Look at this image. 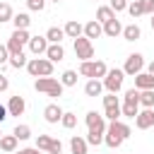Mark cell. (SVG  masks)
<instances>
[{"label": "cell", "mask_w": 154, "mask_h": 154, "mask_svg": "<svg viewBox=\"0 0 154 154\" xmlns=\"http://www.w3.org/2000/svg\"><path fill=\"white\" fill-rule=\"evenodd\" d=\"M128 137H130V125H125V123H120V120H111L108 128H106L103 142H106V147L116 149V147H120L123 140H128Z\"/></svg>", "instance_id": "1"}, {"label": "cell", "mask_w": 154, "mask_h": 154, "mask_svg": "<svg viewBox=\"0 0 154 154\" xmlns=\"http://www.w3.org/2000/svg\"><path fill=\"white\" fill-rule=\"evenodd\" d=\"M34 89L41 91V94H46V96H63V89H65V87H63L60 79H55V77H36Z\"/></svg>", "instance_id": "2"}, {"label": "cell", "mask_w": 154, "mask_h": 154, "mask_svg": "<svg viewBox=\"0 0 154 154\" xmlns=\"http://www.w3.org/2000/svg\"><path fill=\"white\" fill-rule=\"evenodd\" d=\"M106 72H108V67H106L103 60H84L79 65V75L89 77V79H103Z\"/></svg>", "instance_id": "3"}, {"label": "cell", "mask_w": 154, "mask_h": 154, "mask_svg": "<svg viewBox=\"0 0 154 154\" xmlns=\"http://www.w3.org/2000/svg\"><path fill=\"white\" fill-rule=\"evenodd\" d=\"M26 72L31 77H51L53 75V63L48 58H31L26 63Z\"/></svg>", "instance_id": "4"}, {"label": "cell", "mask_w": 154, "mask_h": 154, "mask_svg": "<svg viewBox=\"0 0 154 154\" xmlns=\"http://www.w3.org/2000/svg\"><path fill=\"white\" fill-rule=\"evenodd\" d=\"M29 31L26 29H14L12 31V36H10V41H7V51H10V55H19V53H24V46L29 43Z\"/></svg>", "instance_id": "5"}, {"label": "cell", "mask_w": 154, "mask_h": 154, "mask_svg": "<svg viewBox=\"0 0 154 154\" xmlns=\"http://www.w3.org/2000/svg\"><path fill=\"white\" fill-rule=\"evenodd\" d=\"M123 79H125V72L123 70H118V67H113V70H108L106 72V77H103V89L108 91V94H118L120 91V87H123Z\"/></svg>", "instance_id": "6"}, {"label": "cell", "mask_w": 154, "mask_h": 154, "mask_svg": "<svg viewBox=\"0 0 154 154\" xmlns=\"http://www.w3.org/2000/svg\"><path fill=\"white\" fill-rule=\"evenodd\" d=\"M103 118L106 120H118L120 118V101H118L116 94L103 96Z\"/></svg>", "instance_id": "7"}, {"label": "cell", "mask_w": 154, "mask_h": 154, "mask_svg": "<svg viewBox=\"0 0 154 154\" xmlns=\"http://www.w3.org/2000/svg\"><path fill=\"white\" fill-rule=\"evenodd\" d=\"M75 55L84 63V60H91L94 58V43L87 38V36H79L75 38Z\"/></svg>", "instance_id": "8"}, {"label": "cell", "mask_w": 154, "mask_h": 154, "mask_svg": "<svg viewBox=\"0 0 154 154\" xmlns=\"http://www.w3.org/2000/svg\"><path fill=\"white\" fill-rule=\"evenodd\" d=\"M142 70H144V58H142L140 53H130V55H128V60H125L123 72H125V75H130V77H135V75H140Z\"/></svg>", "instance_id": "9"}, {"label": "cell", "mask_w": 154, "mask_h": 154, "mask_svg": "<svg viewBox=\"0 0 154 154\" xmlns=\"http://www.w3.org/2000/svg\"><path fill=\"white\" fill-rule=\"evenodd\" d=\"M135 125H137V130H149L154 125V108H142L135 116Z\"/></svg>", "instance_id": "10"}, {"label": "cell", "mask_w": 154, "mask_h": 154, "mask_svg": "<svg viewBox=\"0 0 154 154\" xmlns=\"http://www.w3.org/2000/svg\"><path fill=\"white\" fill-rule=\"evenodd\" d=\"M103 135H106V120L99 123V125H94V128H89V132H87V144L99 147V144L103 142Z\"/></svg>", "instance_id": "11"}, {"label": "cell", "mask_w": 154, "mask_h": 154, "mask_svg": "<svg viewBox=\"0 0 154 154\" xmlns=\"http://www.w3.org/2000/svg\"><path fill=\"white\" fill-rule=\"evenodd\" d=\"M29 51L38 58V55H46V51H48V41H46V36H31L29 38Z\"/></svg>", "instance_id": "12"}, {"label": "cell", "mask_w": 154, "mask_h": 154, "mask_svg": "<svg viewBox=\"0 0 154 154\" xmlns=\"http://www.w3.org/2000/svg\"><path fill=\"white\" fill-rule=\"evenodd\" d=\"M26 111V101H24V96H10V103H7V113L10 116H22Z\"/></svg>", "instance_id": "13"}, {"label": "cell", "mask_w": 154, "mask_h": 154, "mask_svg": "<svg viewBox=\"0 0 154 154\" xmlns=\"http://www.w3.org/2000/svg\"><path fill=\"white\" fill-rule=\"evenodd\" d=\"M63 113H65V111H63L58 103H48V106L43 108V118H46V123H60Z\"/></svg>", "instance_id": "14"}, {"label": "cell", "mask_w": 154, "mask_h": 154, "mask_svg": "<svg viewBox=\"0 0 154 154\" xmlns=\"http://www.w3.org/2000/svg\"><path fill=\"white\" fill-rule=\"evenodd\" d=\"M135 89H137V91L154 89V77H152L149 72H140V75H135Z\"/></svg>", "instance_id": "15"}, {"label": "cell", "mask_w": 154, "mask_h": 154, "mask_svg": "<svg viewBox=\"0 0 154 154\" xmlns=\"http://www.w3.org/2000/svg\"><path fill=\"white\" fill-rule=\"evenodd\" d=\"M63 31H65V36H70V38H79V36L84 34V26H82L77 19H70V22L63 26Z\"/></svg>", "instance_id": "16"}, {"label": "cell", "mask_w": 154, "mask_h": 154, "mask_svg": "<svg viewBox=\"0 0 154 154\" xmlns=\"http://www.w3.org/2000/svg\"><path fill=\"white\" fill-rule=\"evenodd\" d=\"M46 58H48L51 63H60V60L65 58V48H63L60 43H48V51H46Z\"/></svg>", "instance_id": "17"}, {"label": "cell", "mask_w": 154, "mask_h": 154, "mask_svg": "<svg viewBox=\"0 0 154 154\" xmlns=\"http://www.w3.org/2000/svg\"><path fill=\"white\" fill-rule=\"evenodd\" d=\"M101 34H103V26H101L96 19H91V22H87V24H84V36H87L89 41H91V38H99Z\"/></svg>", "instance_id": "18"}, {"label": "cell", "mask_w": 154, "mask_h": 154, "mask_svg": "<svg viewBox=\"0 0 154 154\" xmlns=\"http://www.w3.org/2000/svg\"><path fill=\"white\" fill-rule=\"evenodd\" d=\"M101 26H103V34L111 36V38H116V36L123 34V24H120L118 19H111V22H106V24H101Z\"/></svg>", "instance_id": "19"}, {"label": "cell", "mask_w": 154, "mask_h": 154, "mask_svg": "<svg viewBox=\"0 0 154 154\" xmlns=\"http://www.w3.org/2000/svg\"><path fill=\"white\" fill-rule=\"evenodd\" d=\"M17 142H19V140H17L14 135H2V137H0V149L7 152V154H14V152H17Z\"/></svg>", "instance_id": "20"}, {"label": "cell", "mask_w": 154, "mask_h": 154, "mask_svg": "<svg viewBox=\"0 0 154 154\" xmlns=\"http://www.w3.org/2000/svg\"><path fill=\"white\" fill-rule=\"evenodd\" d=\"M101 91H103V84H101V79H89L87 84H84V94L87 96H101Z\"/></svg>", "instance_id": "21"}, {"label": "cell", "mask_w": 154, "mask_h": 154, "mask_svg": "<svg viewBox=\"0 0 154 154\" xmlns=\"http://www.w3.org/2000/svg\"><path fill=\"white\" fill-rule=\"evenodd\" d=\"M87 140L84 137H79V135H75L72 140H70V149H72V154H87Z\"/></svg>", "instance_id": "22"}, {"label": "cell", "mask_w": 154, "mask_h": 154, "mask_svg": "<svg viewBox=\"0 0 154 154\" xmlns=\"http://www.w3.org/2000/svg\"><path fill=\"white\" fill-rule=\"evenodd\" d=\"M142 36V29L137 26V24H128V26H123V38L125 41H137Z\"/></svg>", "instance_id": "23"}, {"label": "cell", "mask_w": 154, "mask_h": 154, "mask_svg": "<svg viewBox=\"0 0 154 154\" xmlns=\"http://www.w3.org/2000/svg\"><path fill=\"white\" fill-rule=\"evenodd\" d=\"M137 113H140V103H137V101H123V106H120V116L135 118Z\"/></svg>", "instance_id": "24"}, {"label": "cell", "mask_w": 154, "mask_h": 154, "mask_svg": "<svg viewBox=\"0 0 154 154\" xmlns=\"http://www.w3.org/2000/svg\"><path fill=\"white\" fill-rule=\"evenodd\" d=\"M111 19H116V12H113L111 7L103 5V7L96 10V22H99V24H106V22H111Z\"/></svg>", "instance_id": "25"}, {"label": "cell", "mask_w": 154, "mask_h": 154, "mask_svg": "<svg viewBox=\"0 0 154 154\" xmlns=\"http://www.w3.org/2000/svg\"><path fill=\"white\" fill-rule=\"evenodd\" d=\"M63 38H65V31H63L60 26H51V29L46 31V41H48V43H60Z\"/></svg>", "instance_id": "26"}, {"label": "cell", "mask_w": 154, "mask_h": 154, "mask_svg": "<svg viewBox=\"0 0 154 154\" xmlns=\"http://www.w3.org/2000/svg\"><path fill=\"white\" fill-rule=\"evenodd\" d=\"M12 24H14V29H29L31 17H29L26 12H19V14H14V17H12Z\"/></svg>", "instance_id": "27"}, {"label": "cell", "mask_w": 154, "mask_h": 154, "mask_svg": "<svg viewBox=\"0 0 154 154\" xmlns=\"http://www.w3.org/2000/svg\"><path fill=\"white\" fill-rule=\"evenodd\" d=\"M51 144H53V137H48V135H38L36 137V149L38 152H51Z\"/></svg>", "instance_id": "28"}, {"label": "cell", "mask_w": 154, "mask_h": 154, "mask_svg": "<svg viewBox=\"0 0 154 154\" xmlns=\"http://www.w3.org/2000/svg\"><path fill=\"white\" fill-rule=\"evenodd\" d=\"M140 106H144V108H152L154 106V89L140 91Z\"/></svg>", "instance_id": "29"}, {"label": "cell", "mask_w": 154, "mask_h": 154, "mask_svg": "<svg viewBox=\"0 0 154 154\" xmlns=\"http://www.w3.org/2000/svg\"><path fill=\"white\" fill-rule=\"evenodd\" d=\"M12 17H14V12H12V5L10 2H0V24L2 22H12Z\"/></svg>", "instance_id": "30"}, {"label": "cell", "mask_w": 154, "mask_h": 154, "mask_svg": "<svg viewBox=\"0 0 154 154\" xmlns=\"http://www.w3.org/2000/svg\"><path fill=\"white\" fill-rule=\"evenodd\" d=\"M128 12H130L132 19L142 17V14H144V10H142V0H132V2H128Z\"/></svg>", "instance_id": "31"}, {"label": "cell", "mask_w": 154, "mask_h": 154, "mask_svg": "<svg viewBox=\"0 0 154 154\" xmlns=\"http://www.w3.org/2000/svg\"><path fill=\"white\" fill-rule=\"evenodd\" d=\"M60 84H63V87H75V84H77V72H75V70H65L63 77H60Z\"/></svg>", "instance_id": "32"}, {"label": "cell", "mask_w": 154, "mask_h": 154, "mask_svg": "<svg viewBox=\"0 0 154 154\" xmlns=\"http://www.w3.org/2000/svg\"><path fill=\"white\" fill-rule=\"evenodd\" d=\"M60 125H63L65 130H72V128L77 125V116H75V113H70V111H65V113H63V118H60Z\"/></svg>", "instance_id": "33"}, {"label": "cell", "mask_w": 154, "mask_h": 154, "mask_svg": "<svg viewBox=\"0 0 154 154\" xmlns=\"http://www.w3.org/2000/svg\"><path fill=\"white\" fill-rule=\"evenodd\" d=\"M26 55L24 53H19V55H10V65L14 67V70H19V67H26Z\"/></svg>", "instance_id": "34"}, {"label": "cell", "mask_w": 154, "mask_h": 154, "mask_svg": "<svg viewBox=\"0 0 154 154\" xmlns=\"http://www.w3.org/2000/svg\"><path fill=\"white\" fill-rule=\"evenodd\" d=\"M106 118L101 116V113H96V111H89L87 113V128H94V125H99V123H103Z\"/></svg>", "instance_id": "35"}, {"label": "cell", "mask_w": 154, "mask_h": 154, "mask_svg": "<svg viewBox=\"0 0 154 154\" xmlns=\"http://www.w3.org/2000/svg\"><path fill=\"white\" fill-rule=\"evenodd\" d=\"M12 135H14L17 140H29V137H31V128H29V125H17Z\"/></svg>", "instance_id": "36"}, {"label": "cell", "mask_w": 154, "mask_h": 154, "mask_svg": "<svg viewBox=\"0 0 154 154\" xmlns=\"http://www.w3.org/2000/svg\"><path fill=\"white\" fill-rule=\"evenodd\" d=\"M113 12H123V10H128V0H111V5H108Z\"/></svg>", "instance_id": "37"}, {"label": "cell", "mask_w": 154, "mask_h": 154, "mask_svg": "<svg viewBox=\"0 0 154 154\" xmlns=\"http://www.w3.org/2000/svg\"><path fill=\"white\" fill-rule=\"evenodd\" d=\"M26 5H29V10H34V12H41V10L46 7V0H26Z\"/></svg>", "instance_id": "38"}, {"label": "cell", "mask_w": 154, "mask_h": 154, "mask_svg": "<svg viewBox=\"0 0 154 154\" xmlns=\"http://www.w3.org/2000/svg\"><path fill=\"white\" fill-rule=\"evenodd\" d=\"M142 10H144V14H154V0H142Z\"/></svg>", "instance_id": "39"}, {"label": "cell", "mask_w": 154, "mask_h": 154, "mask_svg": "<svg viewBox=\"0 0 154 154\" xmlns=\"http://www.w3.org/2000/svg\"><path fill=\"white\" fill-rule=\"evenodd\" d=\"M10 63V51L7 46H0V65H7Z\"/></svg>", "instance_id": "40"}, {"label": "cell", "mask_w": 154, "mask_h": 154, "mask_svg": "<svg viewBox=\"0 0 154 154\" xmlns=\"http://www.w3.org/2000/svg\"><path fill=\"white\" fill-rule=\"evenodd\" d=\"M7 87H10V79L5 75H0V91H7Z\"/></svg>", "instance_id": "41"}, {"label": "cell", "mask_w": 154, "mask_h": 154, "mask_svg": "<svg viewBox=\"0 0 154 154\" xmlns=\"http://www.w3.org/2000/svg\"><path fill=\"white\" fill-rule=\"evenodd\" d=\"M7 116H10V113H7V106H2V103H0V123H2Z\"/></svg>", "instance_id": "42"}, {"label": "cell", "mask_w": 154, "mask_h": 154, "mask_svg": "<svg viewBox=\"0 0 154 154\" xmlns=\"http://www.w3.org/2000/svg\"><path fill=\"white\" fill-rule=\"evenodd\" d=\"M22 154H41L36 147H26V149H22Z\"/></svg>", "instance_id": "43"}, {"label": "cell", "mask_w": 154, "mask_h": 154, "mask_svg": "<svg viewBox=\"0 0 154 154\" xmlns=\"http://www.w3.org/2000/svg\"><path fill=\"white\" fill-rule=\"evenodd\" d=\"M147 72H149V75H152V77H154V60H152V63H149V65H147Z\"/></svg>", "instance_id": "44"}, {"label": "cell", "mask_w": 154, "mask_h": 154, "mask_svg": "<svg viewBox=\"0 0 154 154\" xmlns=\"http://www.w3.org/2000/svg\"><path fill=\"white\" fill-rule=\"evenodd\" d=\"M152 31H154V14H152Z\"/></svg>", "instance_id": "45"}, {"label": "cell", "mask_w": 154, "mask_h": 154, "mask_svg": "<svg viewBox=\"0 0 154 154\" xmlns=\"http://www.w3.org/2000/svg\"><path fill=\"white\" fill-rule=\"evenodd\" d=\"M51 2H55V5H58V2H60V0H51Z\"/></svg>", "instance_id": "46"}, {"label": "cell", "mask_w": 154, "mask_h": 154, "mask_svg": "<svg viewBox=\"0 0 154 154\" xmlns=\"http://www.w3.org/2000/svg\"><path fill=\"white\" fill-rule=\"evenodd\" d=\"M14 154H22V149H19V152H14Z\"/></svg>", "instance_id": "47"}, {"label": "cell", "mask_w": 154, "mask_h": 154, "mask_svg": "<svg viewBox=\"0 0 154 154\" xmlns=\"http://www.w3.org/2000/svg\"><path fill=\"white\" fill-rule=\"evenodd\" d=\"M0 137H2V130H0Z\"/></svg>", "instance_id": "48"}, {"label": "cell", "mask_w": 154, "mask_h": 154, "mask_svg": "<svg viewBox=\"0 0 154 154\" xmlns=\"http://www.w3.org/2000/svg\"><path fill=\"white\" fill-rule=\"evenodd\" d=\"M94 2H96V0H94Z\"/></svg>", "instance_id": "49"}]
</instances>
